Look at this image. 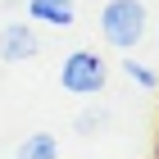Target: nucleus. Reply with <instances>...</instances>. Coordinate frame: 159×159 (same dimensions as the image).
<instances>
[{
    "mask_svg": "<svg viewBox=\"0 0 159 159\" xmlns=\"http://www.w3.org/2000/svg\"><path fill=\"white\" fill-rule=\"evenodd\" d=\"M109 82V64L96 50H68L59 64V86L68 96H100Z\"/></svg>",
    "mask_w": 159,
    "mask_h": 159,
    "instance_id": "obj_2",
    "label": "nucleus"
},
{
    "mask_svg": "<svg viewBox=\"0 0 159 159\" xmlns=\"http://www.w3.org/2000/svg\"><path fill=\"white\" fill-rule=\"evenodd\" d=\"M123 73L132 77L136 86H159V73L150 68V64H141V59H123Z\"/></svg>",
    "mask_w": 159,
    "mask_h": 159,
    "instance_id": "obj_7",
    "label": "nucleus"
},
{
    "mask_svg": "<svg viewBox=\"0 0 159 159\" xmlns=\"http://www.w3.org/2000/svg\"><path fill=\"white\" fill-rule=\"evenodd\" d=\"M27 18L64 32V27H73V5H64V0H27Z\"/></svg>",
    "mask_w": 159,
    "mask_h": 159,
    "instance_id": "obj_4",
    "label": "nucleus"
},
{
    "mask_svg": "<svg viewBox=\"0 0 159 159\" xmlns=\"http://www.w3.org/2000/svg\"><path fill=\"white\" fill-rule=\"evenodd\" d=\"M64 5H77V0H64Z\"/></svg>",
    "mask_w": 159,
    "mask_h": 159,
    "instance_id": "obj_8",
    "label": "nucleus"
},
{
    "mask_svg": "<svg viewBox=\"0 0 159 159\" xmlns=\"http://www.w3.org/2000/svg\"><path fill=\"white\" fill-rule=\"evenodd\" d=\"M41 50V37L32 23H5L0 27V64H23Z\"/></svg>",
    "mask_w": 159,
    "mask_h": 159,
    "instance_id": "obj_3",
    "label": "nucleus"
},
{
    "mask_svg": "<svg viewBox=\"0 0 159 159\" xmlns=\"http://www.w3.org/2000/svg\"><path fill=\"white\" fill-rule=\"evenodd\" d=\"M73 127H77L82 136H96V132H105V127H109V109H100V105H96V109H82V114L73 118Z\"/></svg>",
    "mask_w": 159,
    "mask_h": 159,
    "instance_id": "obj_6",
    "label": "nucleus"
},
{
    "mask_svg": "<svg viewBox=\"0 0 159 159\" xmlns=\"http://www.w3.org/2000/svg\"><path fill=\"white\" fill-rule=\"evenodd\" d=\"M146 32H150V14H146L141 0H109L100 9V37H105V46L132 55L146 41Z\"/></svg>",
    "mask_w": 159,
    "mask_h": 159,
    "instance_id": "obj_1",
    "label": "nucleus"
},
{
    "mask_svg": "<svg viewBox=\"0 0 159 159\" xmlns=\"http://www.w3.org/2000/svg\"><path fill=\"white\" fill-rule=\"evenodd\" d=\"M14 159H59V141H55V132H32V136H23V146H18Z\"/></svg>",
    "mask_w": 159,
    "mask_h": 159,
    "instance_id": "obj_5",
    "label": "nucleus"
}]
</instances>
